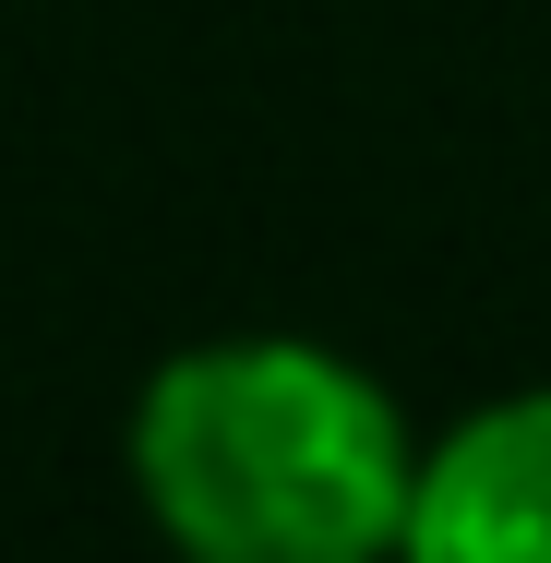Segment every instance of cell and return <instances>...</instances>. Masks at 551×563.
I'll return each mask as SVG.
<instances>
[{
    "instance_id": "obj_2",
    "label": "cell",
    "mask_w": 551,
    "mask_h": 563,
    "mask_svg": "<svg viewBox=\"0 0 551 563\" xmlns=\"http://www.w3.org/2000/svg\"><path fill=\"white\" fill-rule=\"evenodd\" d=\"M408 540L467 563H551V396L492 408L480 432H455L432 455V479L408 492Z\"/></svg>"
},
{
    "instance_id": "obj_1",
    "label": "cell",
    "mask_w": 551,
    "mask_h": 563,
    "mask_svg": "<svg viewBox=\"0 0 551 563\" xmlns=\"http://www.w3.org/2000/svg\"><path fill=\"white\" fill-rule=\"evenodd\" d=\"M144 492L205 552H360L408 528L396 420L312 347H205L144 396Z\"/></svg>"
}]
</instances>
